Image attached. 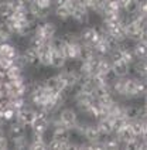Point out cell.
Segmentation results:
<instances>
[{
  "instance_id": "6da1fadb",
  "label": "cell",
  "mask_w": 147,
  "mask_h": 150,
  "mask_svg": "<svg viewBox=\"0 0 147 150\" xmlns=\"http://www.w3.org/2000/svg\"><path fill=\"white\" fill-rule=\"evenodd\" d=\"M58 117L69 129V127H72L76 123V120H78V112L72 108H62L58 110Z\"/></svg>"
},
{
  "instance_id": "7a4b0ae2",
  "label": "cell",
  "mask_w": 147,
  "mask_h": 150,
  "mask_svg": "<svg viewBox=\"0 0 147 150\" xmlns=\"http://www.w3.org/2000/svg\"><path fill=\"white\" fill-rule=\"evenodd\" d=\"M98 33L95 30V27H83L81 31H79V41L82 44H86V45H92L93 42L98 40Z\"/></svg>"
},
{
  "instance_id": "3957f363",
  "label": "cell",
  "mask_w": 147,
  "mask_h": 150,
  "mask_svg": "<svg viewBox=\"0 0 147 150\" xmlns=\"http://www.w3.org/2000/svg\"><path fill=\"white\" fill-rule=\"evenodd\" d=\"M17 54H18V50H17L16 44L10 41H0V57L13 61Z\"/></svg>"
},
{
  "instance_id": "277c9868",
  "label": "cell",
  "mask_w": 147,
  "mask_h": 150,
  "mask_svg": "<svg viewBox=\"0 0 147 150\" xmlns=\"http://www.w3.org/2000/svg\"><path fill=\"white\" fill-rule=\"evenodd\" d=\"M44 85H45V88H47L49 92H52V93H58V92L65 86L64 82L59 79L58 75H51L48 78H45V79H44Z\"/></svg>"
},
{
  "instance_id": "5b68a950",
  "label": "cell",
  "mask_w": 147,
  "mask_h": 150,
  "mask_svg": "<svg viewBox=\"0 0 147 150\" xmlns=\"http://www.w3.org/2000/svg\"><path fill=\"white\" fill-rule=\"evenodd\" d=\"M96 126H98L99 132H100V139H103L105 136H109V134H113V126H112L110 117H100V119H98Z\"/></svg>"
},
{
  "instance_id": "8992f818",
  "label": "cell",
  "mask_w": 147,
  "mask_h": 150,
  "mask_svg": "<svg viewBox=\"0 0 147 150\" xmlns=\"http://www.w3.org/2000/svg\"><path fill=\"white\" fill-rule=\"evenodd\" d=\"M25 130H27V126L23 125L21 122L18 120H10L7 127V133L10 137H16V136H21V134H25Z\"/></svg>"
},
{
  "instance_id": "52a82bcc",
  "label": "cell",
  "mask_w": 147,
  "mask_h": 150,
  "mask_svg": "<svg viewBox=\"0 0 147 150\" xmlns=\"http://www.w3.org/2000/svg\"><path fill=\"white\" fill-rule=\"evenodd\" d=\"M82 136L85 137L86 142H98V140H100V132H99L96 125H86V127L83 129Z\"/></svg>"
},
{
  "instance_id": "ba28073f",
  "label": "cell",
  "mask_w": 147,
  "mask_h": 150,
  "mask_svg": "<svg viewBox=\"0 0 147 150\" xmlns=\"http://www.w3.org/2000/svg\"><path fill=\"white\" fill-rule=\"evenodd\" d=\"M112 71L114 72L116 76H127L130 72V64L124 62V61H116L112 62Z\"/></svg>"
},
{
  "instance_id": "9c48e42d",
  "label": "cell",
  "mask_w": 147,
  "mask_h": 150,
  "mask_svg": "<svg viewBox=\"0 0 147 150\" xmlns=\"http://www.w3.org/2000/svg\"><path fill=\"white\" fill-rule=\"evenodd\" d=\"M66 64V59L62 57L61 52H57V51H52L51 54V59H49V67L55 68V69H61L64 68Z\"/></svg>"
},
{
  "instance_id": "30bf717a",
  "label": "cell",
  "mask_w": 147,
  "mask_h": 150,
  "mask_svg": "<svg viewBox=\"0 0 147 150\" xmlns=\"http://www.w3.org/2000/svg\"><path fill=\"white\" fill-rule=\"evenodd\" d=\"M54 14H55V17H57L58 20L66 21V20L71 18V10L68 8L66 4H59V6H55V8H54Z\"/></svg>"
},
{
  "instance_id": "8fae6325",
  "label": "cell",
  "mask_w": 147,
  "mask_h": 150,
  "mask_svg": "<svg viewBox=\"0 0 147 150\" xmlns=\"http://www.w3.org/2000/svg\"><path fill=\"white\" fill-rule=\"evenodd\" d=\"M123 117L126 119V120H136V119H139L140 117V113H139V106H124L123 108Z\"/></svg>"
},
{
  "instance_id": "7c38bea8",
  "label": "cell",
  "mask_w": 147,
  "mask_h": 150,
  "mask_svg": "<svg viewBox=\"0 0 147 150\" xmlns=\"http://www.w3.org/2000/svg\"><path fill=\"white\" fill-rule=\"evenodd\" d=\"M13 13H14V10L10 6V3L7 0H1L0 1V18L1 20H7L10 17H13Z\"/></svg>"
},
{
  "instance_id": "4fadbf2b",
  "label": "cell",
  "mask_w": 147,
  "mask_h": 150,
  "mask_svg": "<svg viewBox=\"0 0 147 150\" xmlns=\"http://www.w3.org/2000/svg\"><path fill=\"white\" fill-rule=\"evenodd\" d=\"M28 143H30V139L27 137V134H21V136L11 137V144H13L16 149H28Z\"/></svg>"
},
{
  "instance_id": "5bb4252c",
  "label": "cell",
  "mask_w": 147,
  "mask_h": 150,
  "mask_svg": "<svg viewBox=\"0 0 147 150\" xmlns=\"http://www.w3.org/2000/svg\"><path fill=\"white\" fill-rule=\"evenodd\" d=\"M140 1L141 0H129L126 4H124V7L122 8L123 13H126V14H134V13H137L139 11V7H140Z\"/></svg>"
},
{
  "instance_id": "9a60e30c",
  "label": "cell",
  "mask_w": 147,
  "mask_h": 150,
  "mask_svg": "<svg viewBox=\"0 0 147 150\" xmlns=\"http://www.w3.org/2000/svg\"><path fill=\"white\" fill-rule=\"evenodd\" d=\"M33 1H35V4L41 8H51L54 4V0H33Z\"/></svg>"
},
{
  "instance_id": "2e32d148",
  "label": "cell",
  "mask_w": 147,
  "mask_h": 150,
  "mask_svg": "<svg viewBox=\"0 0 147 150\" xmlns=\"http://www.w3.org/2000/svg\"><path fill=\"white\" fill-rule=\"evenodd\" d=\"M10 143H8L7 137H4L3 134H0V150H4V149H8Z\"/></svg>"
},
{
  "instance_id": "e0dca14e",
  "label": "cell",
  "mask_w": 147,
  "mask_h": 150,
  "mask_svg": "<svg viewBox=\"0 0 147 150\" xmlns=\"http://www.w3.org/2000/svg\"><path fill=\"white\" fill-rule=\"evenodd\" d=\"M116 1L119 3V6H120V8H123V7H124V4H126V3H127L129 0H116Z\"/></svg>"
},
{
  "instance_id": "ac0fdd59",
  "label": "cell",
  "mask_w": 147,
  "mask_h": 150,
  "mask_svg": "<svg viewBox=\"0 0 147 150\" xmlns=\"http://www.w3.org/2000/svg\"><path fill=\"white\" fill-rule=\"evenodd\" d=\"M25 1H27V3H28V1H31V0H25Z\"/></svg>"
},
{
  "instance_id": "d6986e66",
  "label": "cell",
  "mask_w": 147,
  "mask_h": 150,
  "mask_svg": "<svg viewBox=\"0 0 147 150\" xmlns=\"http://www.w3.org/2000/svg\"><path fill=\"white\" fill-rule=\"evenodd\" d=\"M0 37H1V33H0Z\"/></svg>"
}]
</instances>
